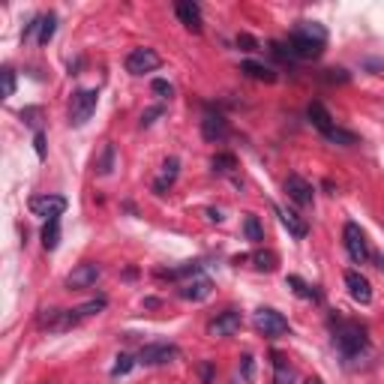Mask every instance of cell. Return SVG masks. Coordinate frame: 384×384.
<instances>
[{"instance_id":"obj_1","label":"cell","mask_w":384,"mask_h":384,"mask_svg":"<svg viewBox=\"0 0 384 384\" xmlns=\"http://www.w3.org/2000/svg\"><path fill=\"white\" fill-rule=\"evenodd\" d=\"M330 330H333V346L346 361L361 357L370 348V330L366 324L354 321V318H342V315H330Z\"/></svg>"},{"instance_id":"obj_2","label":"cell","mask_w":384,"mask_h":384,"mask_svg":"<svg viewBox=\"0 0 384 384\" xmlns=\"http://www.w3.org/2000/svg\"><path fill=\"white\" fill-rule=\"evenodd\" d=\"M306 117L313 120V126H315L324 138H328L330 144H339V147H351V144H357V135L351 133V129H342V126L337 124V120L330 117V111L324 109L321 102H309Z\"/></svg>"},{"instance_id":"obj_3","label":"cell","mask_w":384,"mask_h":384,"mask_svg":"<svg viewBox=\"0 0 384 384\" xmlns=\"http://www.w3.org/2000/svg\"><path fill=\"white\" fill-rule=\"evenodd\" d=\"M342 243H346V252L354 264H366L372 258V249H370V240H366V231L357 223H346L342 228Z\"/></svg>"},{"instance_id":"obj_4","label":"cell","mask_w":384,"mask_h":384,"mask_svg":"<svg viewBox=\"0 0 384 384\" xmlns=\"http://www.w3.org/2000/svg\"><path fill=\"white\" fill-rule=\"evenodd\" d=\"M177 357H181V348L174 342H147V346H142L135 361L142 366H166L171 361H177Z\"/></svg>"},{"instance_id":"obj_5","label":"cell","mask_w":384,"mask_h":384,"mask_svg":"<svg viewBox=\"0 0 384 384\" xmlns=\"http://www.w3.org/2000/svg\"><path fill=\"white\" fill-rule=\"evenodd\" d=\"M252 321H256L258 333H264L267 339H276V337H285V333H291L289 318H285L282 313H276V309H271V306H261Z\"/></svg>"},{"instance_id":"obj_6","label":"cell","mask_w":384,"mask_h":384,"mask_svg":"<svg viewBox=\"0 0 384 384\" xmlns=\"http://www.w3.org/2000/svg\"><path fill=\"white\" fill-rule=\"evenodd\" d=\"M96 102H100V91H76L69 102V124L72 126H84L93 117Z\"/></svg>"},{"instance_id":"obj_7","label":"cell","mask_w":384,"mask_h":384,"mask_svg":"<svg viewBox=\"0 0 384 384\" xmlns=\"http://www.w3.org/2000/svg\"><path fill=\"white\" fill-rule=\"evenodd\" d=\"M30 214L34 216H43V219H60V214L67 210V199L63 195H54V192H39L27 201Z\"/></svg>"},{"instance_id":"obj_8","label":"cell","mask_w":384,"mask_h":384,"mask_svg":"<svg viewBox=\"0 0 384 384\" xmlns=\"http://www.w3.org/2000/svg\"><path fill=\"white\" fill-rule=\"evenodd\" d=\"M162 67V57L153 52V48H133L126 54V72L129 76H147V72L159 69Z\"/></svg>"},{"instance_id":"obj_9","label":"cell","mask_w":384,"mask_h":384,"mask_svg":"<svg viewBox=\"0 0 384 384\" xmlns=\"http://www.w3.org/2000/svg\"><path fill=\"white\" fill-rule=\"evenodd\" d=\"M201 135H204V142L219 144V142H225V138L231 135V126H228V120L219 111H204V117H201Z\"/></svg>"},{"instance_id":"obj_10","label":"cell","mask_w":384,"mask_h":384,"mask_svg":"<svg viewBox=\"0 0 384 384\" xmlns=\"http://www.w3.org/2000/svg\"><path fill=\"white\" fill-rule=\"evenodd\" d=\"M285 195H289L297 207H309V204H313L315 190H313V183L304 181L300 174H289V177H285Z\"/></svg>"},{"instance_id":"obj_11","label":"cell","mask_w":384,"mask_h":384,"mask_svg":"<svg viewBox=\"0 0 384 384\" xmlns=\"http://www.w3.org/2000/svg\"><path fill=\"white\" fill-rule=\"evenodd\" d=\"M100 276H102V267L96 261H84V264H78L67 276V289H91V285H96Z\"/></svg>"},{"instance_id":"obj_12","label":"cell","mask_w":384,"mask_h":384,"mask_svg":"<svg viewBox=\"0 0 384 384\" xmlns=\"http://www.w3.org/2000/svg\"><path fill=\"white\" fill-rule=\"evenodd\" d=\"M346 289L351 294V300H357L361 306L372 304V285L361 271H346Z\"/></svg>"},{"instance_id":"obj_13","label":"cell","mask_w":384,"mask_h":384,"mask_svg":"<svg viewBox=\"0 0 384 384\" xmlns=\"http://www.w3.org/2000/svg\"><path fill=\"white\" fill-rule=\"evenodd\" d=\"M243 324V315L240 309H223L214 321H210V333L214 337H231V333H238Z\"/></svg>"},{"instance_id":"obj_14","label":"cell","mask_w":384,"mask_h":384,"mask_svg":"<svg viewBox=\"0 0 384 384\" xmlns=\"http://www.w3.org/2000/svg\"><path fill=\"white\" fill-rule=\"evenodd\" d=\"M174 12H177V19H181V24L186 30L201 34V6L199 3H192V0H177Z\"/></svg>"},{"instance_id":"obj_15","label":"cell","mask_w":384,"mask_h":384,"mask_svg":"<svg viewBox=\"0 0 384 384\" xmlns=\"http://www.w3.org/2000/svg\"><path fill=\"white\" fill-rule=\"evenodd\" d=\"M276 216H280V223L289 228V234L291 238H297V240H304L306 234H309V225H306V219L300 216V214H294V210H289V207H280V204H276Z\"/></svg>"},{"instance_id":"obj_16","label":"cell","mask_w":384,"mask_h":384,"mask_svg":"<svg viewBox=\"0 0 384 384\" xmlns=\"http://www.w3.org/2000/svg\"><path fill=\"white\" fill-rule=\"evenodd\" d=\"M177 174H181V159L177 157H168L166 162H162V174L153 181V192L157 195H166V190H171L177 181Z\"/></svg>"},{"instance_id":"obj_17","label":"cell","mask_w":384,"mask_h":384,"mask_svg":"<svg viewBox=\"0 0 384 384\" xmlns=\"http://www.w3.org/2000/svg\"><path fill=\"white\" fill-rule=\"evenodd\" d=\"M183 300H192V304H199V300H207L210 294H214V282L207 280V276H199V280H192V282H186L181 291Z\"/></svg>"},{"instance_id":"obj_18","label":"cell","mask_w":384,"mask_h":384,"mask_svg":"<svg viewBox=\"0 0 384 384\" xmlns=\"http://www.w3.org/2000/svg\"><path fill=\"white\" fill-rule=\"evenodd\" d=\"M271 363H273V384H294V366L289 363V357L282 351H273Z\"/></svg>"},{"instance_id":"obj_19","label":"cell","mask_w":384,"mask_h":384,"mask_svg":"<svg viewBox=\"0 0 384 384\" xmlns=\"http://www.w3.org/2000/svg\"><path fill=\"white\" fill-rule=\"evenodd\" d=\"M285 285H289V289L297 294L300 300H313V304H321V291L315 289V285H309L306 280H300V276H285Z\"/></svg>"},{"instance_id":"obj_20","label":"cell","mask_w":384,"mask_h":384,"mask_svg":"<svg viewBox=\"0 0 384 384\" xmlns=\"http://www.w3.org/2000/svg\"><path fill=\"white\" fill-rule=\"evenodd\" d=\"M247 261H252V267L261 273H273L276 264H280V256H276L273 249H258V252H252V256H247Z\"/></svg>"},{"instance_id":"obj_21","label":"cell","mask_w":384,"mask_h":384,"mask_svg":"<svg viewBox=\"0 0 384 384\" xmlns=\"http://www.w3.org/2000/svg\"><path fill=\"white\" fill-rule=\"evenodd\" d=\"M204 271L201 261H186L181 267H168V271H157L159 280H186V276H199Z\"/></svg>"},{"instance_id":"obj_22","label":"cell","mask_w":384,"mask_h":384,"mask_svg":"<svg viewBox=\"0 0 384 384\" xmlns=\"http://www.w3.org/2000/svg\"><path fill=\"white\" fill-rule=\"evenodd\" d=\"M240 72L243 76H249V78H256V81H267V84H273L276 81V72L271 67H264V63H256V60H243Z\"/></svg>"},{"instance_id":"obj_23","label":"cell","mask_w":384,"mask_h":384,"mask_svg":"<svg viewBox=\"0 0 384 384\" xmlns=\"http://www.w3.org/2000/svg\"><path fill=\"white\" fill-rule=\"evenodd\" d=\"M57 34V15L54 12H45L43 19H39V36H36V43L39 45H48L54 39Z\"/></svg>"},{"instance_id":"obj_24","label":"cell","mask_w":384,"mask_h":384,"mask_svg":"<svg viewBox=\"0 0 384 384\" xmlns=\"http://www.w3.org/2000/svg\"><path fill=\"white\" fill-rule=\"evenodd\" d=\"M57 243H60V219H48L43 225V247L52 252L57 249Z\"/></svg>"},{"instance_id":"obj_25","label":"cell","mask_w":384,"mask_h":384,"mask_svg":"<svg viewBox=\"0 0 384 384\" xmlns=\"http://www.w3.org/2000/svg\"><path fill=\"white\" fill-rule=\"evenodd\" d=\"M243 234H247V240H252V243H261V240H264V228H261L258 216L247 214V219H243Z\"/></svg>"},{"instance_id":"obj_26","label":"cell","mask_w":384,"mask_h":384,"mask_svg":"<svg viewBox=\"0 0 384 384\" xmlns=\"http://www.w3.org/2000/svg\"><path fill=\"white\" fill-rule=\"evenodd\" d=\"M210 166H214L216 174H231V171L238 168V159H234V153H216V157L210 159Z\"/></svg>"},{"instance_id":"obj_27","label":"cell","mask_w":384,"mask_h":384,"mask_svg":"<svg viewBox=\"0 0 384 384\" xmlns=\"http://www.w3.org/2000/svg\"><path fill=\"white\" fill-rule=\"evenodd\" d=\"M96 171H100L102 177H109L111 171H114V144H105L102 147V157H100V162H96Z\"/></svg>"},{"instance_id":"obj_28","label":"cell","mask_w":384,"mask_h":384,"mask_svg":"<svg viewBox=\"0 0 384 384\" xmlns=\"http://www.w3.org/2000/svg\"><path fill=\"white\" fill-rule=\"evenodd\" d=\"M105 304H109V300L105 297H93V300H87V304H81L76 313L81 315V318H87V315H96V313H102L105 309Z\"/></svg>"},{"instance_id":"obj_29","label":"cell","mask_w":384,"mask_h":384,"mask_svg":"<svg viewBox=\"0 0 384 384\" xmlns=\"http://www.w3.org/2000/svg\"><path fill=\"white\" fill-rule=\"evenodd\" d=\"M135 363H138L135 357H129V354H117V363L111 366V375H114V379H120V375H129V370H133Z\"/></svg>"},{"instance_id":"obj_30","label":"cell","mask_w":384,"mask_h":384,"mask_svg":"<svg viewBox=\"0 0 384 384\" xmlns=\"http://www.w3.org/2000/svg\"><path fill=\"white\" fill-rule=\"evenodd\" d=\"M0 81H3V100L15 96V69H12V67H3V69H0Z\"/></svg>"},{"instance_id":"obj_31","label":"cell","mask_w":384,"mask_h":384,"mask_svg":"<svg viewBox=\"0 0 384 384\" xmlns=\"http://www.w3.org/2000/svg\"><path fill=\"white\" fill-rule=\"evenodd\" d=\"M150 91L157 93L159 100H171V96H174V87H171L166 78H153V81H150Z\"/></svg>"},{"instance_id":"obj_32","label":"cell","mask_w":384,"mask_h":384,"mask_svg":"<svg viewBox=\"0 0 384 384\" xmlns=\"http://www.w3.org/2000/svg\"><path fill=\"white\" fill-rule=\"evenodd\" d=\"M240 372H243V381L256 379V361H252V354H243L240 357Z\"/></svg>"},{"instance_id":"obj_33","label":"cell","mask_w":384,"mask_h":384,"mask_svg":"<svg viewBox=\"0 0 384 384\" xmlns=\"http://www.w3.org/2000/svg\"><path fill=\"white\" fill-rule=\"evenodd\" d=\"M39 114H43V111H39L36 105H30V109H24V111H21V120H24L27 126H34L36 133H39Z\"/></svg>"},{"instance_id":"obj_34","label":"cell","mask_w":384,"mask_h":384,"mask_svg":"<svg viewBox=\"0 0 384 384\" xmlns=\"http://www.w3.org/2000/svg\"><path fill=\"white\" fill-rule=\"evenodd\" d=\"M199 375H201V381H204V384L214 381V375H216L214 361H201V363H199Z\"/></svg>"},{"instance_id":"obj_35","label":"cell","mask_w":384,"mask_h":384,"mask_svg":"<svg viewBox=\"0 0 384 384\" xmlns=\"http://www.w3.org/2000/svg\"><path fill=\"white\" fill-rule=\"evenodd\" d=\"M162 111H166L162 105H153V109H147V111L142 114V129H147V126H150L157 117H162Z\"/></svg>"},{"instance_id":"obj_36","label":"cell","mask_w":384,"mask_h":384,"mask_svg":"<svg viewBox=\"0 0 384 384\" xmlns=\"http://www.w3.org/2000/svg\"><path fill=\"white\" fill-rule=\"evenodd\" d=\"M324 81H328V84H333V81L346 84V81H348V72H346V69H324Z\"/></svg>"},{"instance_id":"obj_37","label":"cell","mask_w":384,"mask_h":384,"mask_svg":"<svg viewBox=\"0 0 384 384\" xmlns=\"http://www.w3.org/2000/svg\"><path fill=\"white\" fill-rule=\"evenodd\" d=\"M34 150H36L39 159H45V133H43V129L34 135Z\"/></svg>"},{"instance_id":"obj_38","label":"cell","mask_w":384,"mask_h":384,"mask_svg":"<svg viewBox=\"0 0 384 384\" xmlns=\"http://www.w3.org/2000/svg\"><path fill=\"white\" fill-rule=\"evenodd\" d=\"M238 45H243V52H256V48H258V43L249 34H240L238 36Z\"/></svg>"},{"instance_id":"obj_39","label":"cell","mask_w":384,"mask_h":384,"mask_svg":"<svg viewBox=\"0 0 384 384\" xmlns=\"http://www.w3.org/2000/svg\"><path fill=\"white\" fill-rule=\"evenodd\" d=\"M207 219L210 223H223V214H219V210H207Z\"/></svg>"},{"instance_id":"obj_40","label":"cell","mask_w":384,"mask_h":384,"mask_svg":"<svg viewBox=\"0 0 384 384\" xmlns=\"http://www.w3.org/2000/svg\"><path fill=\"white\" fill-rule=\"evenodd\" d=\"M306 384H324V381H321V379H309Z\"/></svg>"}]
</instances>
